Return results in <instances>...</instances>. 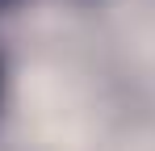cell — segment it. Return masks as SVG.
<instances>
[{
	"label": "cell",
	"instance_id": "cell-1",
	"mask_svg": "<svg viewBox=\"0 0 155 151\" xmlns=\"http://www.w3.org/2000/svg\"><path fill=\"white\" fill-rule=\"evenodd\" d=\"M0 4H17V0H0Z\"/></svg>",
	"mask_w": 155,
	"mask_h": 151
}]
</instances>
